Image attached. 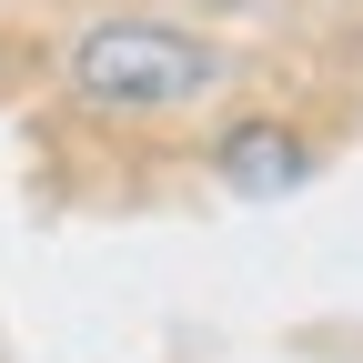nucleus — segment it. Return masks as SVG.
Listing matches in <instances>:
<instances>
[{"instance_id":"1","label":"nucleus","mask_w":363,"mask_h":363,"mask_svg":"<svg viewBox=\"0 0 363 363\" xmlns=\"http://www.w3.org/2000/svg\"><path fill=\"white\" fill-rule=\"evenodd\" d=\"M212 81H222V51L202 30H172V21H101L71 51V91L91 111H182Z\"/></svg>"},{"instance_id":"2","label":"nucleus","mask_w":363,"mask_h":363,"mask_svg":"<svg viewBox=\"0 0 363 363\" xmlns=\"http://www.w3.org/2000/svg\"><path fill=\"white\" fill-rule=\"evenodd\" d=\"M303 172H313V152L293 142L283 121H242L233 142H222V182H233V192H252V202H272V192H293Z\"/></svg>"}]
</instances>
